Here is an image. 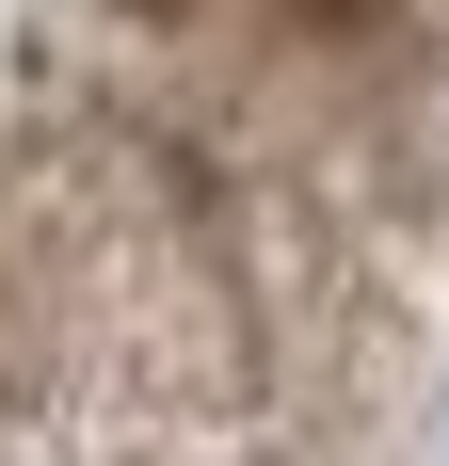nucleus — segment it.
Returning a JSON list of instances; mask_svg holds the SVG:
<instances>
[{"mask_svg":"<svg viewBox=\"0 0 449 466\" xmlns=\"http://www.w3.org/2000/svg\"><path fill=\"white\" fill-rule=\"evenodd\" d=\"M449 451V0H0V466Z\"/></svg>","mask_w":449,"mask_h":466,"instance_id":"f257e3e1","label":"nucleus"}]
</instances>
